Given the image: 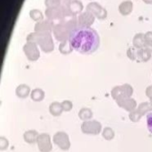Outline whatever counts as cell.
Instances as JSON below:
<instances>
[{
    "label": "cell",
    "instance_id": "obj_1",
    "mask_svg": "<svg viewBox=\"0 0 152 152\" xmlns=\"http://www.w3.org/2000/svg\"><path fill=\"white\" fill-rule=\"evenodd\" d=\"M71 46L83 54H91L100 46V37L97 31L91 27H77L69 38Z\"/></svg>",
    "mask_w": 152,
    "mask_h": 152
},
{
    "label": "cell",
    "instance_id": "obj_2",
    "mask_svg": "<svg viewBox=\"0 0 152 152\" xmlns=\"http://www.w3.org/2000/svg\"><path fill=\"white\" fill-rule=\"evenodd\" d=\"M77 27V18H76L75 16L65 19L64 20L54 24V28L53 30L54 37L60 42L69 41L71 32Z\"/></svg>",
    "mask_w": 152,
    "mask_h": 152
},
{
    "label": "cell",
    "instance_id": "obj_32",
    "mask_svg": "<svg viewBox=\"0 0 152 152\" xmlns=\"http://www.w3.org/2000/svg\"><path fill=\"white\" fill-rule=\"evenodd\" d=\"M147 127L150 133L152 134V112L147 115Z\"/></svg>",
    "mask_w": 152,
    "mask_h": 152
},
{
    "label": "cell",
    "instance_id": "obj_22",
    "mask_svg": "<svg viewBox=\"0 0 152 152\" xmlns=\"http://www.w3.org/2000/svg\"><path fill=\"white\" fill-rule=\"evenodd\" d=\"M137 110L141 113V115L143 117L145 115H148L149 113H151L152 111V105L148 102H142L138 107H137Z\"/></svg>",
    "mask_w": 152,
    "mask_h": 152
},
{
    "label": "cell",
    "instance_id": "obj_26",
    "mask_svg": "<svg viewBox=\"0 0 152 152\" xmlns=\"http://www.w3.org/2000/svg\"><path fill=\"white\" fill-rule=\"evenodd\" d=\"M142 117V116L141 113L137 110V109L134 110H133L132 112L129 113V118H130V120H131L132 122H134V123L139 122V121L141 120Z\"/></svg>",
    "mask_w": 152,
    "mask_h": 152
},
{
    "label": "cell",
    "instance_id": "obj_5",
    "mask_svg": "<svg viewBox=\"0 0 152 152\" xmlns=\"http://www.w3.org/2000/svg\"><path fill=\"white\" fill-rule=\"evenodd\" d=\"M81 131L85 134L88 135H98L102 132V126L97 120L85 121L81 125Z\"/></svg>",
    "mask_w": 152,
    "mask_h": 152
},
{
    "label": "cell",
    "instance_id": "obj_17",
    "mask_svg": "<svg viewBox=\"0 0 152 152\" xmlns=\"http://www.w3.org/2000/svg\"><path fill=\"white\" fill-rule=\"evenodd\" d=\"M49 112L53 117H60L63 112L61 102H52L49 105Z\"/></svg>",
    "mask_w": 152,
    "mask_h": 152
},
{
    "label": "cell",
    "instance_id": "obj_30",
    "mask_svg": "<svg viewBox=\"0 0 152 152\" xmlns=\"http://www.w3.org/2000/svg\"><path fill=\"white\" fill-rule=\"evenodd\" d=\"M8 147H9V141L5 137L1 136L0 137V151H4L6 149H8Z\"/></svg>",
    "mask_w": 152,
    "mask_h": 152
},
{
    "label": "cell",
    "instance_id": "obj_9",
    "mask_svg": "<svg viewBox=\"0 0 152 152\" xmlns=\"http://www.w3.org/2000/svg\"><path fill=\"white\" fill-rule=\"evenodd\" d=\"M86 11L90 12L95 18L99 20H104L108 15L107 10L96 2H92L88 4L86 6Z\"/></svg>",
    "mask_w": 152,
    "mask_h": 152
},
{
    "label": "cell",
    "instance_id": "obj_16",
    "mask_svg": "<svg viewBox=\"0 0 152 152\" xmlns=\"http://www.w3.org/2000/svg\"><path fill=\"white\" fill-rule=\"evenodd\" d=\"M133 2L130 0H126L122 2L118 6V11L122 15H129L133 11Z\"/></svg>",
    "mask_w": 152,
    "mask_h": 152
},
{
    "label": "cell",
    "instance_id": "obj_7",
    "mask_svg": "<svg viewBox=\"0 0 152 152\" xmlns=\"http://www.w3.org/2000/svg\"><path fill=\"white\" fill-rule=\"evenodd\" d=\"M23 52L30 61H36L40 57V52L37 45L33 42H27L23 46Z\"/></svg>",
    "mask_w": 152,
    "mask_h": 152
},
{
    "label": "cell",
    "instance_id": "obj_31",
    "mask_svg": "<svg viewBox=\"0 0 152 152\" xmlns=\"http://www.w3.org/2000/svg\"><path fill=\"white\" fill-rule=\"evenodd\" d=\"M144 37H145L146 46L152 50V31H148L146 34H144Z\"/></svg>",
    "mask_w": 152,
    "mask_h": 152
},
{
    "label": "cell",
    "instance_id": "obj_11",
    "mask_svg": "<svg viewBox=\"0 0 152 152\" xmlns=\"http://www.w3.org/2000/svg\"><path fill=\"white\" fill-rule=\"evenodd\" d=\"M118 106L124 109L127 112H132L133 110L137 109V102L131 98H126V99H122V100H118L116 102Z\"/></svg>",
    "mask_w": 152,
    "mask_h": 152
},
{
    "label": "cell",
    "instance_id": "obj_23",
    "mask_svg": "<svg viewBox=\"0 0 152 152\" xmlns=\"http://www.w3.org/2000/svg\"><path fill=\"white\" fill-rule=\"evenodd\" d=\"M74 49H73V47L71 46V45H70V43L69 41L61 42V44L59 45V51L62 54H69Z\"/></svg>",
    "mask_w": 152,
    "mask_h": 152
},
{
    "label": "cell",
    "instance_id": "obj_4",
    "mask_svg": "<svg viewBox=\"0 0 152 152\" xmlns=\"http://www.w3.org/2000/svg\"><path fill=\"white\" fill-rule=\"evenodd\" d=\"M111 97L117 102L118 100L131 98L134 94V88L129 84H124L122 86H116L111 89Z\"/></svg>",
    "mask_w": 152,
    "mask_h": 152
},
{
    "label": "cell",
    "instance_id": "obj_24",
    "mask_svg": "<svg viewBox=\"0 0 152 152\" xmlns=\"http://www.w3.org/2000/svg\"><path fill=\"white\" fill-rule=\"evenodd\" d=\"M102 135L106 141H111L115 138V131L111 127H104L102 132Z\"/></svg>",
    "mask_w": 152,
    "mask_h": 152
},
{
    "label": "cell",
    "instance_id": "obj_20",
    "mask_svg": "<svg viewBox=\"0 0 152 152\" xmlns=\"http://www.w3.org/2000/svg\"><path fill=\"white\" fill-rule=\"evenodd\" d=\"M29 96H30V98H31V100L33 102H42L45 99V93L41 88H35L34 90L31 91V94H30Z\"/></svg>",
    "mask_w": 152,
    "mask_h": 152
},
{
    "label": "cell",
    "instance_id": "obj_28",
    "mask_svg": "<svg viewBox=\"0 0 152 152\" xmlns=\"http://www.w3.org/2000/svg\"><path fill=\"white\" fill-rule=\"evenodd\" d=\"M45 4L47 6V8L58 7V6H61V0H45Z\"/></svg>",
    "mask_w": 152,
    "mask_h": 152
},
{
    "label": "cell",
    "instance_id": "obj_14",
    "mask_svg": "<svg viewBox=\"0 0 152 152\" xmlns=\"http://www.w3.org/2000/svg\"><path fill=\"white\" fill-rule=\"evenodd\" d=\"M151 54L152 50L147 46L144 48H142V49H137V59H136V61L146 62L151 58Z\"/></svg>",
    "mask_w": 152,
    "mask_h": 152
},
{
    "label": "cell",
    "instance_id": "obj_8",
    "mask_svg": "<svg viewBox=\"0 0 152 152\" xmlns=\"http://www.w3.org/2000/svg\"><path fill=\"white\" fill-rule=\"evenodd\" d=\"M37 144L40 152H51L53 151V144L51 142V137L46 133L39 134L37 141Z\"/></svg>",
    "mask_w": 152,
    "mask_h": 152
},
{
    "label": "cell",
    "instance_id": "obj_6",
    "mask_svg": "<svg viewBox=\"0 0 152 152\" xmlns=\"http://www.w3.org/2000/svg\"><path fill=\"white\" fill-rule=\"evenodd\" d=\"M53 142L55 145H57V147L60 150H61L63 151H68L71 146L69 134L63 131L55 133L53 137Z\"/></svg>",
    "mask_w": 152,
    "mask_h": 152
},
{
    "label": "cell",
    "instance_id": "obj_15",
    "mask_svg": "<svg viewBox=\"0 0 152 152\" xmlns=\"http://www.w3.org/2000/svg\"><path fill=\"white\" fill-rule=\"evenodd\" d=\"M39 134L36 130H28L23 134V140L28 144H34L37 142Z\"/></svg>",
    "mask_w": 152,
    "mask_h": 152
},
{
    "label": "cell",
    "instance_id": "obj_10",
    "mask_svg": "<svg viewBox=\"0 0 152 152\" xmlns=\"http://www.w3.org/2000/svg\"><path fill=\"white\" fill-rule=\"evenodd\" d=\"M95 17L88 11L81 12L77 17V22L79 27H91L94 22Z\"/></svg>",
    "mask_w": 152,
    "mask_h": 152
},
{
    "label": "cell",
    "instance_id": "obj_12",
    "mask_svg": "<svg viewBox=\"0 0 152 152\" xmlns=\"http://www.w3.org/2000/svg\"><path fill=\"white\" fill-rule=\"evenodd\" d=\"M54 28V23L49 20H43L41 21H38L35 25V32H39V33H46V32H51L53 30Z\"/></svg>",
    "mask_w": 152,
    "mask_h": 152
},
{
    "label": "cell",
    "instance_id": "obj_33",
    "mask_svg": "<svg viewBox=\"0 0 152 152\" xmlns=\"http://www.w3.org/2000/svg\"><path fill=\"white\" fill-rule=\"evenodd\" d=\"M146 4H152V0H143Z\"/></svg>",
    "mask_w": 152,
    "mask_h": 152
},
{
    "label": "cell",
    "instance_id": "obj_13",
    "mask_svg": "<svg viewBox=\"0 0 152 152\" xmlns=\"http://www.w3.org/2000/svg\"><path fill=\"white\" fill-rule=\"evenodd\" d=\"M30 87L26 84H20L15 89V94L20 99H26L28 97V95H30Z\"/></svg>",
    "mask_w": 152,
    "mask_h": 152
},
{
    "label": "cell",
    "instance_id": "obj_18",
    "mask_svg": "<svg viewBox=\"0 0 152 152\" xmlns=\"http://www.w3.org/2000/svg\"><path fill=\"white\" fill-rule=\"evenodd\" d=\"M84 6L81 1L79 0H71L69 4V11L72 16H76L77 14H80Z\"/></svg>",
    "mask_w": 152,
    "mask_h": 152
},
{
    "label": "cell",
    "instance_id": "obj_29",
    "mask_svg": "<svg viewBox=\"0 0 152 152\" xmlns=\"http://www.w3.org/2000/svg\"><path fill=\"white\" fill-rule=\"evenodd\" d=\"M127 56L132 60V61H136L137 59V49L134 47H131L127 50Z\"/></svg>",
    "mask_w": 152,
    "mask_h": 152
},
{
    "label": "cell",
    "instance_id": "obj_19",
    "mask_svg": "<svg viewBox=\"0 0 152 152\" xmlns=\"http://www.w3.org/2000/svg\"><path fill=\"white\" fill-rule=\"evenodd\" d=\"M133 45H134V47H135L136 49H142V48L146 47L144 34H142V33L136 34L133 39Z\"/></svg>",
    "mask_w": 152,
    "mask_h": 152
},
{
    "label": "cell",
    "instance_id": "obj_21",
    "mask_svg": "<svg viewBox=\"0 0 152 152\" xmlns=\"http://www.w3.org/2000/svg\"><path fill=\"white\" fill-rule=\"evenodd\" d=\"M93 116H94V112L89 108H82L78 112V117L83 122L91 120Z\"/></svg>",
    "mask_w": 152,
    "mask_h": 152
},
{
    "label": "cell",
    "instance_id": "obj_25",
    "mask_svg": "<svg viewBox=\"0 0 152 152\" xmlns=\"http://www.w3.org/2000/svg\"><path fill=\"white\" fill-rule=\"evenodd\" d=\"M29 16H30V18H31L33 20H35V21H37V22L41 21V20H44V15H43L42 12L39 11V10H37V9H33V10H31V11L29 12Z\"/></svg>",
    "mask_w": 152,
    "mask_h": 152
},
{
    "label": "cell",
    "instance_id": "obj_27",
    "mask_svg": "<svg viewBox=\"0 0 152 152\" xmlns=\"http://www.w3.org/2000/svg\"><path fill=\"white\" fill-rule=\"evenodd\" d=\"M61 106H62L63 111L69 112L73 109V102L69 100H64L63 102H61Z\"/></svg>",
    "mask_w": 152,
    "mask_h": 152
},
{
    "label": "cell",
    "instance_id": "obj_34",
    "mask_svg": "<svg viewBox=\"0 0 152 152\" xmlns=\"http://www.w3.org/2000/svg\"><path fill=\"white\" fill-rule=\"evenodd\" d=\"M149 99H150V103L152 105V96L151 97V98H149Z\"/></svg>",
    "mask_w": 152,
    "mask_h": 152
},
{
    "label": "cell",
    "instance_id": "obj_3",
    "mask_svg": "<svg viewBox=\"0 0 152 152\" xmlns=\"http://www.w3.org/2000/svg\"><path fill=\"white\" fill-rule=\"evenodd\" d=\"M27 42L36 43L37 45L40 46L42 51L45 53H51L54 49V45H53V41L51 36V32L31 33L27 37Z\"/></svg>",
    "mask_w": 152,
    "mask_h": 152
}]
</instances>
